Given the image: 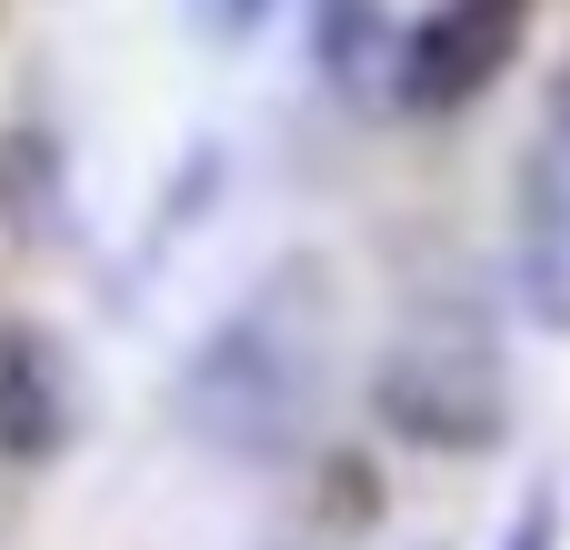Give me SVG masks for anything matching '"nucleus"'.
<instances>
[{
    "label": "nucleus",
    "mask_w": 570,
    "mask_h": 550,
    "mask_svg": "<svg viewBox=\"0 0 570 550\" xmlns=\"http://www.w3.org/2000/svg\"><path fill=\"white\" fill-rule=\"evenodd\" d=\"M321 391H331V261L321 251H281L180 361L170 381V421L210 451V461H301L321 431Z\"/></svg>",
    "instance_id": "obj_1"
},
{
    "label": "nucleus",
    "mask_w": 570,
    "mask_h": 550,
    "mask_svg": "<svg viewBox=\"0 0 570 550\" xmlns=\"http://www.w3.org/2000/svg\"><path fill=\"white\" fill-rule=\"evenodd\" d=\"M371 421L411 451H501L511 421H521V381H511V351L491 331V311H461V301H431L411 311L381 351H371V381H361Z\"/></svg>",
    "instance_id": "obj_2"
},
{
    "label": "nucleus",
    "mask_w": 570,
    "mask_h": 550,
    "mask_svg": "<svg viewBox=\"0 0 570 550\" xmlns=\"http://www.w3.org/2000/svg\"><path fill=\"white\" fill-rule=\"evenodd\" d=\"M531 50V0H431L401 30V100L411 120H451L471 110L511 60Z\"/></svg>",
    "instance_id": "obj_3"
},
{
    "label": "nucleus",
    "mask_w": 570,
    "mask_h": 550,
    "mask_svg": "<svg viewBox=\"0 0 570 550\" xmlns=\"http://www.w3.org/2000/svg\"><path fill=\"white\" fill-rule=\"evenodd\" d=\"M70 351L40 321H0V461L10 471H50L70 451Z\"/></svg>",
    "instance_id": "obj_4"
},
{
    "label": "nucleus",
    "mask_w": 570,
    "mask_h": 550,
    "mask_svg": "<svg viewBox=\"0 0 570 550\" xmlns=\"http://www.w3.org/2000/svg\"><path fill=\"white\" fill-rule=\"evenodd\" d=\"M311 80L341 110H391L401 100V20H391V0H311Z\"/></svg>",
    "instance_id": "obj_5"
},
{
    "label": "nucleus",
    "mask_w": 570,
    "mask_h": 550,
    "mask_svg": "<svg viewBox=\"0 0 570 550\" xmlns=\"http://www.w3.org/2000/svg\"><path fill=\"white\" fill-rule=\"evenodd\" d=\"M521 311L541 331H570V160L561 140H541L521 160Z\"/></svg>",
    "instance_id": "obj_6"
},
{
    "label": "nucleus",
    "mask_w": 570,
    "mask_h": 550,
    "mask_svg": "<svg viewBox=\"0 0 570 550\" xmlns=\"http://www.w3.org/2000/svg\"><path fill=\"white\" fill-rule=\"evenodd\" d=\"M0 210H20V240H60V160L40 130H0Z\"/></svg>",
    "instance_id": "obj_7"
},
{
    "label": "nucleus",
    "mask_w": 570,
    "mask_h": 550,
    "mask_svg": "<svg viewBox=\"0 0 570 550\" xmlns=\"http://www.w3.org/2000/svg\"><path fill=\"white\" fill-rule=\"evenodd\" d=\"M271 10H281V0H190V30H200L210 50H240Z\"/></svg>",
    "instance_id": "obj_8"
},
{
    "label": "nucleus",
    "mask_w": 570,
    "mask_h": 550,
    "mask_svg": "<svg viewBox=\"0 0 570 550\" xmlns=\"http://www.w3.org/2000/svg\"><path fill=\"white\" fill-rule=\"evenodd\" d=\"M501 550H561V491H551V481H531V491H521V511H511Z\"/></svg>",
    "instance_id": "obj_9"
},
{
    "label": "nucleus",
    "mask_w": 570,
    "mask_h": 550,
    "mask_svg": "<svg viewBox=\"0 0 570 550\" xmlns=\"http://www.w3.org/2000/svg\"><path fill=\"white\" fill-rule=\"evenodd\" d=\"M541 140H561V160H570V70H561V90H551V120H541Z\"/></svg>",
    "instance_id": "obj_10"
},
{
    "label": "nucleus",
    "mask_w": 570,
    "mask_h": 550,
    "mask_svg": "<svg viewBox=\"0 0 570 550\" xmlns=\"http://www.w3.org/2000/svg\"><path fill=\"white\" fill-rule=\"evenodd\" d=\"M281 550H321V541H301V531H291V541H281Z\"/></svg>",
    "instance_id": "obj_11"
}]
</instances>
